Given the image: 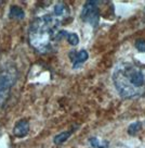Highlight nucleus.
I'll return each mask as SVG.
<instances>
[{
  "mask_svg": "<svg viewBox=\"0 0 145 148\" xmlns=\"http://www.w3.org/2000/svg\"><path fill=\"white\" fill-rule=\"evenodd\" d=\"M62 22L51 13L36 18L28 28V42L40 53L53 50L55 44L64 38L63 29H60Z\"/></svg>",
  "mask_w": 145,
  "mask_h": 148,
  "instance_id": "f257e3e1",
  "label": "nucleus"
},
{
  "mask_svg": "<svg viewBox=\"0 0 145 148\" xmlns=\"http://www.w3.org/2000/svg\"><path fill=\"white\" fill-rule=\"evenodd\" d=\"M113 83L125 99H134L145 94V68L132 62H121L115 66Z\"/></svg>",
  "mask_w": 145,
  "mask_h": 148,
  "instance_id": "f03ea898",
  "label": "nucleus"
},
{
  "mask_svg": "<svg viewBox=\"0 0 145 148\" xmlns=\"http://www.w3.org/2000/svg\"><path fill=\"white\" fill-rule=\"evenodd\" d=\"M18 79L16 69L14 66H7L0 74V106L3 105L8 99L10 89L13 86Z\"/></svg>",
  "mask_w": 145,
  "mask_h": 148,
  "instance_id": "7ed1b4c3",
  "label": "nucleus"
},
{
  "mask_svg": "<svg viewBox=\"0 0 145 148\" xmlns=\"http://www.w3.org/2000/svg\"><path fill=\"white\" fill-rule=\"evenodd\" d=\"M100 2L98 1H87L83 5L80 13V18L83 22L90 24L93 27H98L100 23Z\"/></svg>",
  "mask_w": 145,
  "mask_h": 148,
  "instance_id": "20e7f679",
  "label": "nucleus"
},
{
  "mask_svg": "<svg viewBox=\"0 0 145 148\" xmlns=\"http://www.w3.org/2000/svg\"><path fill=\"white\" fill-rule=\"evenodd\" d=\"M51 14L63 23L65 20H67L69 18L70 10H69V8H68V5L66 3H64V2H58L53 7V10H52Z\"/></svg>",
  "mask_w": 145,
  "mask_h": 148,
  "instance_id": "39448f33",
  "label": "nucleus"
},
{
  "mask_svg": "<svg viewBox=\"0 0 145 148\" xmlns=\"http://www.w3.org/2000/svg\"><path fill=\"white\" fill-rule=\"evenodd\" d=\"M69 58L72 60V68L74 69H78L80 68L89 58V53L88 51L82 49V50L79 51H70L69 52Z\"/></svg>",
  "mask_w": 145,
  "mask_h": 148,
  "instance_id": "423d86ee",
  "label": "nucleus"
},
{
  "mask_svg": "<svg viewBox=\"0 0 145 148\" xmlns=\"http://www.w3.org/2000/svg\"><path fill=\"white\" fill-rule=\"evenodd\" d=\"M28 132H29V123H28L27 120H20L15 124L13 129V134L18 137V138H23V137H25L26 135L28 134Z\"/></svg>",
  "mask_w": 145,
  "mask_h": 148,
  "instance_id": "0eeeda50",
  "label": "nucleus"
},
{
  "mask_svg": "<svg viewBox=\"0 0 145 148\" xmlns=\"http://www.w3.org/2000/svg\"><path fill=\"white\" fill-rule=\"evenodd\" d=\"M25 16L24 10L18 5H12L9 11V18L12 20H23Z\"/></svg>",
  "mask_w": 145,
  "mask_h": 148,
  "instance_id": "6e6552de",
  "label": "nucleus"
},
{
  "mask_svg": "<svg viewBox=\"0 0 145 148\" xmlns=\"http://www.w3.org/2000/svg\"><path fill=\"white\" fill-rule=\"evenodd\" d=\"M72 131H66V132H62V133H60L55 136L54 138H53V142H54L55 145H61V144H63L64 142H66L69 137H70V135H72Z\"/></svg>",
  "mask_w": 145,
  "mask_h": 148,
  "instance_id": "1a4fd4ad",
  "label": "nucleus"
},
{
  "mask_svg": "<svg viewBox=\"0 0 145 148\" xmlns=\"http://www.w3.org/2000/svg\"><path fill=\"white\" fill-rule=\"evenodd\" d=\"M89 143L93 148H107L108 147V142L106 140H101L98 137H90Z\"/></svg>",
  "mask_w": 145,
  "mask_h": 148,
  "instance_id": "9d476101",
  "label": "nucleus"
},
{
  "mask_svg": "<svg viewBox=\"0 0 145 148\" xmlns=\"http://www.w3.org/2000/svg\"><path fill=\"white\" fill-rule=\"evenodd\" d=\"M142 127H143L142 122H140V121L133 122V123H131V124L129 125V127H128V134L131 135V136H134V135H136L141 130H142Z\"/></svg>",
  "mask_w": 145,
  "mask_h": 148,
  "instance_id": "9b49d317",
  "label": "nucleus"
},
{
  "mask_svg": "<svg viewBox=\"0 0 145 148\" xmlns=\"http://www.w3.org/2000/svg\"><path fill=\"white\" fill-rule=\"evenodd\" d=\"M65 38L72 46H77L79 44V38H78L77 34L75 33H68L66 32V35H65Z\"/></svg>",
  "mask_w": 145,
  "mask_h": 148,
  "instance_id": "f8f14e48",
  "label": "nucleus"
},
{
  "mask_svg": "<svg viewBox=\"0 0 145 148\" xmlns=\"http://www.w3.org/2000/svg\"><path fill=\"white\" fill-rule=\"evenodd\" d=\"M136 48L141 52H145V40L142 39V38H139L136 40V44H134Z\"/></svg>",
  "mask_w": 145,
  "mask_h": 148,
  "instance_id": "ddd939ff",
  "label": "nucleus"
},
{
  "mask_svg": "<svg viewBox=\"0 0 145 148\" xmlns=\"http://www.w3.org/2000/svg\"><path fill=\"white\" fill-rule=\"evenodd\" d=\"M3 3H5V1H0V5H3Z\"/></svg>",
  "mask_w": 145,
  "mask_h": 148,
  "instance_id": "4468645a",
  "label": "nucleus"
}]
</instances>
